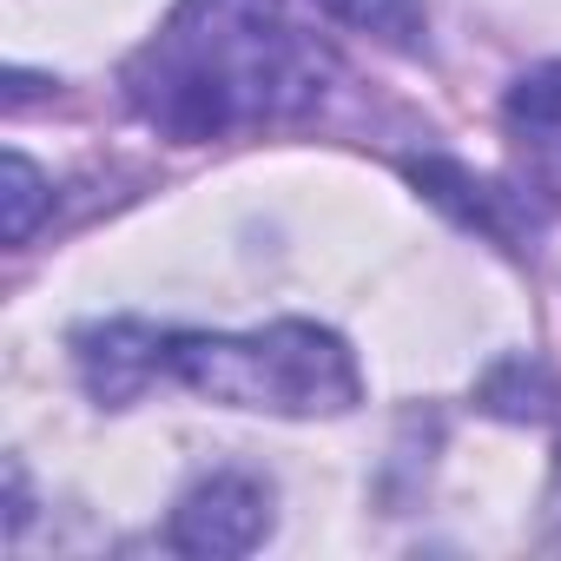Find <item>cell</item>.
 I'll return each mask as SVG.
<instances>
[{"label": "cell", "instance_id": "1", "mask_svg": "<svg viewBox=\"0 0 561 561\" xmlns=\"http://www.w3.org/2000/svg\"><path fill=\"white\" fill-rule=\"evenodd\" d=\"M324 93L331 60L285 0H179L126 60V106L179 146L298 119Z\"/></svg>", "mask_w": 561, "mask_h": 561}, {"label": "cell", "instance_id": "2", "mask_svg": "<svg viewBox=\"0 0 561 561\" xmlns=\"http://www.w3.org/2000/svg\"><path fill=\"white\" fill-rule=\"evenodd\" d=\"M73 357L100 403H133L152 377H172L225 410L298 423L344 416L364 397L351 344L305 318H277L264 331H152L139 318H113L80 331Z\"/></svg>", "mask_w": 561, "mask_h": 561}, {"label": "cell", "instance_id": "3", "mask_svg": "<svg viewBox=\"0 0 561 561\" xmlns=\"http://www.w3.org/2000/svg\"><path fill=\"white\" fill-rule=\"evenodd\" d=\"M264 535H271V489L257 476H244V469L198 476L179 495L172 522H165V541L179 554H211V561L218 554H251Z\"/></svg>", "mask_w": 561, "mask_h": 561}, {"label": "cell", "instance_id": "4", "mask_svg": "<svg viewBox=\"0 0 561 561\" xmlns=\"http://www.w3.org/2000/svg\"><path fill=\"white\" fill-rule=\"evenodd\" d=\"M502 119H508V133H515L528 152H541V159H554V165H561V60H548V67L522 73V80L508 87Z\"/></svg>", "mask_w": 561, "mask_h": 561}, {"label": "cell", "instance_id": "5", "mask_svg": "<svg viewBox=\"0 0 561 561\" xmlns=\"http://www.w3.org/2000/svg\"><path fill=\"white\" fill-rule=\"evenodd\" d=\"M318 8L383 47H423V0H318Z\"/></svg>", "mask_w": 561, "mask_h": 561}, {"label": "cell", "instance_id": "6", "mask_svg": "<svg viewBox=\"0 0 561 561\" xmlns=\"http://www.w3.org/2000/svg\"><path fill=\"white\" fill-rule=\"evenodd\" d=\"M41 172L21 159V152H8V244H21L27 231H34V211H41Z\"/></svg>", "mask_w": 561, "mask_h": 561}, {"label": "cell", "instance_id": "7", "mask_svg": "<svg viewBox=\"0 0 561 561\" xmlns=\"http://www.w3.org/2000/svg\"><path fill=\"white\" fill-rule=\"evenodd\" d=\"M548 541L561 548V456H554V482H548Z\"/></svg>", "mask_w": 561, "mask_h": 561}]
</instances>
